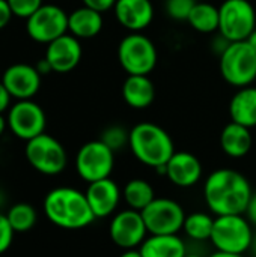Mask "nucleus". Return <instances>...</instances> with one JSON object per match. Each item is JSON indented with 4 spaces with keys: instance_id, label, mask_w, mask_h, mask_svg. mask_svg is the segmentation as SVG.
Segmentation results:
<instances>
[{
    "instance_id": "bb28decb",
    "label": "nucleus",
    "mask_w": 256,
    "mask_h": 257,
    "mask_svg": "<svg viewBox=\"0 0 256 257\" xmlns=\"http://www.w3.org/2000/svg\"><path fill=\"white\" fill-rule=\"evenodd\" d=\"M214 227V218L207 212H193L186 215L184 233L193 241H207L211 238Z\"/></svg>"
},
{
    "instance_id": "c756f323",
    "label": "nucleus",
    "mask_w": 256,
    "mask_h": 257,
    "mask_svg": "<svg viewBox=\"0 0 256 257\" xmlns=\"http://www.w3.org/2000/svg\"><path fill=\"white\" fill-rule=\"evenodd\" d=\"M8 5H9L14 17L27 20L44 3H42V0H8Z\"/></svg>"
},
{
    "instance_id": "20e7f679",
    "label": "nucleus",
    "mask_w": 256,
    "mask_h": 257,
    "mask_svg": "<svg viewBox=\"0 0 256 257\" xmlns=\"http://www.w3.org/2000/svg\"><path fill=\"white\" fill-rule=\"evenodd\" d=\"M210 241L217 251L244 254L253 244L252 223L244 214L217 215Z\"/></svg>"
},
{
    "instance_id": "f03ea898",
    "label": "nucleus",
    "mask_w": 256,
    "mask_h": 257,
    "mask_svg": "<svg viewBox=\"0 0 256 257\" xmlns=\"http://www.w3.org/2000/svg\"><path fill=\"white\" fill-rule=\"evenodd\" d=\"M42 209L51 224L65 230L84 229L95 220L86 194L72 187L50 190L44 197Z\"/></svg>"
},
{
    "instance_id": "e433bc0d",
    "label": "nucleus",
    "mask_w": 256,
    "mask_h": 257,
    "mask_svg": "<svg viewBox=\"0 0 256 257\" xmlns=\"http://www.w3.org/2000/svg\"><path fill=\"white\" fill-rule=\"evenodd\" d=\"M119 257H142V254H140V251H139V250L131 248V250H124V251H122V254H121Z\"/></svg>"
},
{
    "instance_id": "412c9836",
    "label": "nucleus",
    "mask_w": 256,
    "mask_h": 257,
    "mask_svg": "<svg viewBox=\"0 0 256 257\" xmlns=\"http://www.w3.org/2000/svg\"><path fill=\"white\" fill-rule=\"evenodd\" d=\"M252 133L250 128L243 126L237 122H229L220 134L222 151L231 158H243L252 149Z\"/></svg>"
},
{
    "instance_id": "ea45409f",
    "label": "nucleus",
    "mask_w": 256,
    "mask_h": 257,
    "mask_svg": "<svg viewBox=\"0 0 256 257\" xmlns=\"http://www.w3.org/2000/svg\"><path fill=\"white\" fill-rule=\"evenodd\" d=\"M246 41L250 44V47H252V48H253V50L256 51V29L253 30V32H252V33H250V36H249Z\"/></svg>"
},
{
    "instance_id": "c9c22d12",
    "label": "nucleus",
    "mask_w": 256,
    "mask_h": 257,
    "mask_svg": "<svg viewBox=\"0 0 256 257\" xmlns=\"http://www.w3.org/2000/svg\"><path fill=\"white\" fill-rule=\"evenodd\" d=\"M35 68L38 69V72H39L41 75H48L50 72H53V68H51L50 62H48L45 57H42L41 60H38V63L35 65Z\"/></svg>"
},
{
    "instance_id": "2eb2a0df",
    "label": "nucleus",
    "mask_w": 256,
    "mask_h": 257,
    "mask_svg": "<svg viewBox=\"0 0 256 257\" xmlns=\"http://www.w3.org/2000/svg\"><path fill=\"white\" fill-rule=\"evenodd\" d=\"M83 56L80 39L72 36L71 33H65L60 38L47 44L45 59L50 62L53 72L66 74L71 72L80 63Z\"/></svg>"
},
{
    "instance_id": "cd10ccee",
    "label": "nucleus",
    "mask_w": 256,
    "mask_h": 257,
    "mask_svg": "<svg viewBox=\"0 0 256 257\" xmlns=\"http://www.w3.org/2000/svg\"><path fill=\"white\" fill-rule=\"evenodd\" d=\"M100 140L103 143H106L113 152H118L122 148L128 146L130 131H127L124 126H119V125H110L103 131Z\"/></svg>"
},
{
    "instance_id": "9d476101",
    "label": "nucleus",
    "mask_w": 256,
    "mask_h": 257,
    "mask_svg": "<svg viewBox=\"0 0 256 257\" xmlns=\"http://www.w3.org/2000/svg\"><path fill=\"white\" fill-rule=\"evenodd\" d=\"M149 235H178L184 227V208L167 197H155L140 211Z\"/></svg>"
},
{
    "instance_id": "a878e982",
    "label": "nucleus",
    "mask_w": 256,
    "mask_h": 257,
    "mask_svg": "<svg viewBox=\"0 0 256 257\" xmlns=\"http://www.w3.org/2000/svg\"><path fill=\"white\" fill-rule=\"evenodd\" d=\"M5 214H6L12 229L15 230V233L29 232L30 229L35 227V224L38 221L36 209L30 203H26V202H18V203L9 206Z\"/></svg>"
},
{
    "instance_id": "f704fd0d",
    "label": "nucleus",
    "mask_w": 256,
    "mask_h": 257,
    "mask_svg": "<svg viewBox=\"0 0 256 257\" xmlns=\"http://www.w3.org/2000/svg\"><path fill=\"white\" fill-rule=\"evenodd\" d=\"M246 218L256 226V193L252 194L250 200H249V205H247V209H246Z\"/></svg>"
},
{
    "instance_id": "aec40b11",
    "label": "nucleus",
    "mask_w": 256,
    "mask_h": 257,
    "mask_svg": "<svg viewBox=\"0 0 256 257\" xmlns=\"http://www.w3.org/2000/svg\"><path fill=\"white\" fill-rule=\"evenodd\" d=\"M122 98L131 108H146L155 98L154 83L148 75H128L122 84Z\"/></svg>"
},
{
    "instance_id": "423d86ee",
    "label": "nucleus",
    "mask_w": 256,
    "mask_h": 257,
    "mask_svg": "<svg viewBox=\"0 0 256 257\" xmlns=\"http://www.w3.org/2000/svg\"><path fill=\"white\" fill-rule=\"evenodd\" d=\"M223 80L234 87L250 86L256 80V51L247 41L231 42L220 54Z\"/></svg>"
},
{
    "instance_id": "ddd939ff",
    "label": "nucleus",
    "mask_w": 256,
    "mask_h": 257,
    "mask_svg": "<svg viewBox=\"0 0 256 257\" xmlns=\"http://www.w3.org/2000/svg\"><path fill=\"white\" fill-rule=\"evenodd\" d=\"M109 235L113 244L122 250L140 247L148 238V229L140 211L125 209L115 214L109 226Z\"/></svg>"
},
{
    "instance_id": "393cba45",
    "label": "nucleus",
    "mask_w": 256,
    "mask_h": 257,
    "mask_svg": "<svg viewBox=\"0 0 256 257\" xmlns=\"http://www.w3.org/2000/svg\"><path fill=\"white\" fill-rule=\"evenodd\" d=\"M122 197L130 209L143 211L154 199L155 193L152 185L145 179H131L122 190Z\"/></svg>"
},
{
    "instance_id": "473e14b6",
    "label": "nucleus",
    "mask_w": 256,
    "mask_h": 257,
    "mask_svg": "<svg viewBox=\"0 0 256 257\" xmlns=\"http://www.w3.org/2000/svg\"><path fill=\"white\" fill-rule=\"evenodd\" d=\"M12 17L14 15H12V11L8 5V0H0V30L9 24Z\"/></svg>"
},
{
    "instance_id": "c85d7f7f",
    "label": "nucleus",
    "mask_w": 256,
    "mask_h": 257,
    "mask_svg": "<svg viewBox=\"0 0 256 257\" xmlns=\"http://www.w3.org/2000/svg\"><path fill=\"white\" fill-rule=\"evenodd\" d=\"M196 3V0H164V11L170 18L177 21H187Z\"/></svg>"
},
{
    "instance_id": "4be33fe9",
    "label": "nucleus",
    "mask_w": 256,
    "mask_h": 257,
    "mask_svg": "<svg viewBox=\"0 0 256 257\" xmlns=\"http://www.w3.org/2000/svg\"><path fill=\"white\" fill-rule=\"evenodd\" d=\"M229 116L232 122L243 126H256V87H240L229 102Z\"/></svg>"
},
{
    "instance_id": "7c9ffc66",
    "label": "nucleus",
    "mask_w": 256,
    "mask_h": 257,
    "mask_svg": "<svg viewBox=\"0 0 256 257\" xmlns=\"http://www.w3.org/2000/svg\"><path fill=\"white\" fill-rule=\"evenodd\" d=\"M15 230L12 229L6 214L0 211V254L6 253L14 242Z\"/></svg>"
},
{
    "instance_id": "5701e85b",
    "label": "nucleus",
    "mask_w": 256,
    "mask_h": 257,
    "mask_svg": "<svg viewBox=\"0 0 256 257\" xmlns=\"http://www.w3.org/2000/svg\"><path fill=\"white\" fill-rule=\"evenodd\" d=\"M142 257H184L187 248L178 235H149L139 247Z\"/></svg>"
},
{
    "instance_id": "1a4fd4ad",
    "label": "nucleus",
    "mask_w": 256,
    "mask_h": 257,
    "mask_svg": "<svg viewBox=\"0 0 256 257\" xmlns=\"http://www.w3.org/2000/svg\"><path fill=\"white\" fill-rule=\"evenodd\" d=\"M115 167V152L100 139L84 143L75 155L77 175L88 184L110 178Z\"/></svg>"
},
{
    "instance_id": "f3484780",
    "label": "nucleus",
    "mask_w": 256,
    "mask_h": 257,
    "mask_svg": "<svg viewBox=\"0 0 256 257\" xmlns=\"http://www.w3.org/2000/svg\"><path fill=\"white\" fill-rule=\"evenodd\" d=\"M113 11L118 23L130 32H142L154 20L151 0H116Z\"/></svg>"
},
{
    "instance_id": "58836bf2",
    "label": "nucleus",
    "mask_w": 256,
    "mask_h": 257,
    "mask_svg": "<svg viewBox=\"0 0 256 257\" xmlns=\"http://www.w3.org/2000/svg\"><path fill=\"white\" fill-rule=\"evenodd\" d=\"M210 257H243V254H232V253H225V251H216Z\"/></svg>"
},
{
    "instance_id": "a19ab883",
    "label": "nucleus",
    "mask_w": 256,
    "mask_h": 257,
    "mask_svg": "<svg viewBox=\"0 0 256 257\" xmlns=\"http://www.w3.org/2000/svg\"><path fill=\"white\" fill-rule=\"evenodd\" d=\"M6 202H8V197H6L5 191L0 188V211H3V209H5V206H6Z\"/></svg>"
},
{
    "instance_id": "b1692460",
    "label": "nucleus",
    "mask_w": 256,
    "mask_h": 257,
    "mask_svg": "<svg viewBox=\"0 0 256 257\" xmlns=\"http://www.w3.org/2000/svg\"><path fill=\"white\" fill-rule=\"evenodd\" d=\"M189 24L199 33H213L219 30V8L207 2H198L192 9Z\"/></svg>"
},
{
    "instance_id": "6e6552de",
    "label": "nucleus",
    "mask_w": 256,
    "mask_h": 257,
    "mask_svg": "<svg viewBox=\"0 0 256 257\" xmlns=\"http://www.w3.org/2000/svg\"><path fill=\"white\" fill-rule=\"evenodd\" d=\"M256 29V12L249 0H225L219 6V33L229 42L246 41Z\"/></svg>"
},
{
    "instance_id": "9b49d317",
    "label": "nucleus",
    "mask_w": 256,
    "mask_h": 257,
    "mask_svg": "<svg viewBox=\"0 0 256 257\" xmlns=\"http://www.w3.org/2000/svg\"><path fill=\"white\" fill-rule=\"evenodd\" d=\"M26 32L32 41L47 45L68 33V14L57 5L44 3L26 20Z\"/></svg>"
},
{
    "instance_id": "2f4dec72",
    "label": "nucleus",
    "mask_w": 256,
    "mask_h": 257,
    "mask_svg": "<svg viewBox=\"0 0 256 257\" xmlns=\"http://www.w3.org/2000/svg\"><path fill=\"white\" fill-rule=\"evenodd\" d=\"M81 2H83L84 6L92 8V9H95V11H98L101 14L109 11V9H113V6L116 3V0H81Z\"/></svg>"
},
{
    "instance_id": "72a5a7b5",
    "label": "nucleus",
    "mask_w": 256,
    "mask_h": 257,
    "mask_svg": "<svg viewBox=\"0 0 256 257\" xmlns=\"http://www.w3.org/2000/svg\"><path fill=\"white\" fill-rule=\"evenodd\" d=\"M11 95L6 90V87L3 86V83L0 81V114H3L9 107H11Z\"/></svg>"
},
{
    "instance_id": "0eeeda50",
    "label": "nucleus",
    "mask_w": 256,
    "mask_h": 257,
    "mask_svg": "<svg viewBox=\"0 0 256 257\" xmlns=\"http://www.w3.org/2000/svg\"><path fill=\"white\" fill-rule=\"evenodd\" d=\"M24 157L30 167L44 176H57L68 164L63 145L47 133L26 142Z\"/></svg>"
},
{
    "instance_id": "a211bd4d",
    "label": "nucleus",
    "mask_w": 256,
    "mask_h": 257,
    "mask_svg": "<svg viewBox=\"0 0 256 257\" xmlns=\"http://www.w3.org/2000/svg\"><path fill=\"white\" fill-rule=\"evenodd\" d=\"M166 178L177 187H193L202 178V164L196 155L175 151L166 164Z\"/></svg>"
},
{
    "instance_id": "4468645a",
    "label": "nucleus",
    "mask_w": 256,
    "mask_h": 257,
    "mask_svg": "<svg viewBox=\"0 0 256 257\" xmlns=\"http://www.w3.org/2000/svg\"><path fill=\"white\" fill-rule=\"evenodd\" d=\"M41 74L33 65L29 63H14L8 66L2 75V83L9 92L11 98L32 99L41 87Z\"/></svg>"
},
{
    "instance_id": "f8f14e48",
    "label": "nucleus",
    "mask_w": 256,
    "mask_h": 257,
    "mask_svg": "<svg viewBox=\"0 0 256 257\" xmlns=\"http://www.w3.org/2000/svg\"><path fill=\"white\" fill-rule=\"evenodd\" d=\"M8 128L20 140L29 142L45 133L47 116L33 99H21L8 108Z\"/></svg>"
},
{
    "instance_id": "f257e3e1",
    "label": "nucleus",
    "mask_w": 256,
    "mask_h": 257,
    "mask_svg": "<svg viewBox=\"0 0 256 257\" xmlns=\"http://www.w3.org/2000/svg\"><path fill=\"white\" fill-rule=\"evenodd\" d=\"M252 194L253 191L246 176L232 169L214 170L204 185L205 203L216 217L244 214Z\"/></svg>"
},
{
    "instance_id": "6ab92c4d",
    "label": "nucleus",
    "mask_w": 256,
    "mask_h": 257,
    "mask_svg": "<svg viewBox=\"0 0 256 257\" xmlns=\"http://www.w3.org/2000/svg\"><path fill=\"white\" fill-rule=\"evenodd\" d=\"M103 14L84 5L68 14V33L77 39L95 38L103 30Z\"/></svg>"
},
{
    "instance_id": "4c0bfd02",
    "label": "nucleus",
    "mask_w": 256,
    "mask_h": 257,
    "mask_svg": "<svg viewBox=\"0 0 256 257\" xmlns=\"http://www.w3.org/2000/svg\"><path fill=\"white\" fill-rule=\"evenodd\" d=\"M6 128H8V120H6V117L3 114H0V137L5 134Z\"/></svg>"
},
{
    "instance_id": "dca6fc26",
    "label": "nucleus",
    "mask_w": 256,
    "mask_h": 257,
    "mask_svg": "<svg viewBox=\"0 0 256 257\" xmlns=\"http://www.w3.org/2000/svg\"><path fill=\"white\" fill-rule=\"evenodd\" d=\"M84 194L95 218L110 217L116 211L122 196L118 184L110 178L88 184Z\"/></svg>"
},
{
    "instance_id": "79ce46f5",
    "label": "nucleus",
    "mask_w": 256,
    "mask_h": 257,
    "mask_svg": "<svg viewBox=\"0 0 256 257\" xmlns=\"http://www.w3.org/2000/svg\"><path fill=\"white\" fill-rule=\"evenodd\" d=\"M184 257H202V256H199V254H190V253H187V254H186Z\"/></svg>"
},
{
    "instance_id": "7ed1b4c3",
    "label": "nucleus",
    "mask_w": 256,
    "mask_h": 257,
    "mask_svg": "<svg viewBox=\"0 0 256 257\" xmlns=\"http://www.w3.org/2000/svg\"><path fill=\"white\" fill-rule=\"evenodd\" d=\"M128 148L137 161L152 169L166 166L175 154L169 133L152 122H142L130 130Z\"/></svg>"
},
{
    "instance_id": "39448f33",
    "label": "nucleus",
    "mask_w": 256,
    "mask_h": 257,
    "mask_svg": "<svg viewBox=\"0 0 256 257\" xmlns=\"http://www.w3.org/2000/svg\"><path fill=\"white\" fill-rule=\"evenodd\" d=\"M118 60L128 75H149L157 66L158 53L148 36L131 32L118 45Z\"/></svg>"
}]
</instances>
